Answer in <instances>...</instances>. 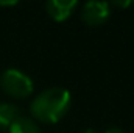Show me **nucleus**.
<instances>
[{"mask_svg": "<svg viewBox=\"0 0 134 133\" xmlns=\"http://www.w3.org/2000/svg\"><path fill=\"white\" fill-rule=\"evenodd\" d=\"M76 6H78L76 0H48L45 3L48 16L56 22H63L67 17H70V14Z\"/></svg>", "mask_w": 134, "mask_h": 133, "instance_id": "nucleus-4", "label": "nucleus"}, {"mask_svg": "<svg viewBox=\"0 0 134 133\" xmlns=\"http://www.w3.org/2000/svg\"><path fill=\"white\" fill-rule=\"evenodd\" d=\"M81 133H97L95 130H92V129H86V130H83Z\"/></svg>", "mask_w": 134, "mask_h": 133, "instance_id": "nucleus-9", "label": "nucleus"}, {"mask_svg": "<svg viewBox=\"0 0 134 133\" xmlns=\"http://www.w3.org/2000/svg\"><path fill=\"white\" fill-rule=\"evenodd\" d=\"M19 108L8 102H0V129L8 130L9 125L19 117Z\"/></svg>", "mask_w": 134, "mask_h": 133, "instance_id": "nucleus-5", "label": "nucleus"}, {"mask_svg": "<svg viewBox=\"0 0 134 133\" xmlns=\"http://www.w3.org/2000/svg\"><path fill=\"white\" fill-rule=\"evenodd\" d=\"M131 3H133V2H130V0H126V2H114L112 5H114V6H122V8H123V6H130Z\"/></svg>", "mask_w": 134, "mask_h": 133, "instance_id": "nucleus-7", "label": "nucleus"}, {"mask_svg": "<svg viewBox=\"0 0 134 133\" xmlns=\"http://www.w3.org/2000/svg\"><path fill=\"white\" fill-rule=\"evenodd\" d=\"M104 133H125V132L122 129H119V127H109Z\"/></svg>", "mask_w": 134, "mask_h": 133, "instance_id": "nucleus-8", "label": "nucleus"}, {"mask_svg": "<svg viewBox=\"0 0 134 133\" xmlns=\"http://www.w3.org/2000/svg\"><path fill=\"white\" fill-rule=\"evenodd\" d=\"M8 133H41L39 125L27 116H19L8 129Z\"/></svg>", "mask_w": 134, "mask_h": 133, "instance_id": "nucleus-6", "label": "nucleus"}, {"mask_svg": "<svg viewBox=\"0 0 134 133\" xmlns=\"http://www.w3.org/2000/svg\"><path fill=\"white\" fill-rule=\"evenodd\" d=\"M70 93L61 86H52L37 94L30 105V111L36 119L45 124L61 121L70 108Z\"/></svg>", "mask_w": 134, "mask_h": 133, "instance_id": "nucleus-1", "label": "nucleus"}, {"mask_svg": "<svg viewBox=\"0 0 134 133\" xmlns=\"http://www.w3.org/2000/svg\"><path fill=\"white\" fill-rule=\"evenodd\" d=\"M2 89L16 99H25L33 93V80L19 69H6L0 75Z\"/></svg>", "mask_w": 134, "mask_h": 133, "instance_id": "nucleus-2", "label": "nucleus"}, {"mask_svg": "<svg viewBox=\"0 0 134 133\" xmlns=\"http://www.w3.org/2000/svg\"><path fill=\"white\" fill-rule=\"evenodd\" d=\"M109 3L106 2H98V0H89L83 5L81 8V19L84 24H87L89 27H98L101 24H104L109 19L111 9H109Z\"/></svg>", "mask_w": 134, "mask_h": 133, "instance_id": "nucleus-3", "label": "nucleus"}]
</instances>
